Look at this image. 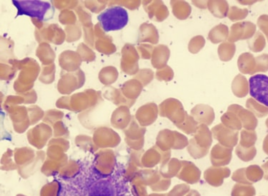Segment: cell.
I'll use <instances>...</instances> for the list:
<instances>
[{
    "instance_id": "6da1fadb",
    "label": "cell",
    "mask_w": 268,
    "mask_h": 196,
    "mask_svg": "<svg viewBox=\"0 0 268 196\" xmlns=\"http://www.w3.org/2000/svg\"><path fill=\"white\" fill-rule=\"evenodd\" d=\"M54 177L59 185L56 196H138L124 166L118 163L104 174L92 161H84L73 175Z\"/></svg>"
},
{
    "instance_id": "7a4b0ae2",
    "label": "cell",
    "mask_w": 268,
    "mask_h": 196,
    "mask_svg": "<svg viewBox=\"0 0 268 196\" xmlns=\"http://www.w3.org/2000/svg\"><path fill=\"white\" fill-rule=\"evenodd\" d=\"M18 9L16 16L26 15L40 21H49L54 14V8L48 1L39 0H13Z\"/></svg>"
},
{
    "instance_id": "3957f363",
    "label": "cell",
    "mask_w": 268,
    "mask_h": 196,
    "mask_svg": "<svg viewBox=\"0 0 268 196\" xmlns=\"http://www.w3.org/2000/svg\"><path fill=\"white\" fill-rule=\"evenodd\" d=\"M103 30L108 31L120 30L128 24L129 20L128 11L120 6L108 8L98 16Z\"/></svg>"
},
{
    "instance_id": "277c9868",
    "label": "cell",
    "mask_w": 268,
    "mask_h": 196,
    "mask_svg": "<svg viewBox=\"0 0 268 196\" xmlns=\"http://www.w3.org/2000/svg\"><path fill=\"white\" fill-rule=\"evenodd\" d=\"M250 94L253 99L268 107V76L257 74L249 80Z\"/></svg>"
}]
</instances>
